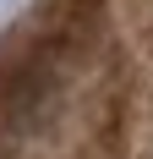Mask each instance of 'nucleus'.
<instances>
[{"instance_id": "1", "label": "nucleus", "mask_w": 153, "mask_h": 159, "mask_svg": "<svg viewBox=\"0 0 153 159\" xmlns=\"http://www.w3.org/2000/svg\"><path fill=\"white\" fill-rule=\"evenodd\" d=\"M98 16L131 55L153 49V0H98Z\"/></svg>"}]
</instances>
